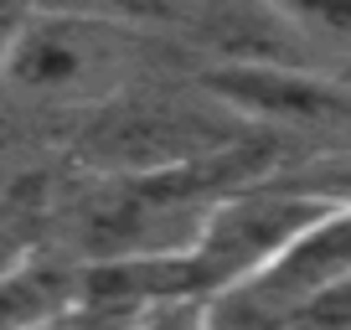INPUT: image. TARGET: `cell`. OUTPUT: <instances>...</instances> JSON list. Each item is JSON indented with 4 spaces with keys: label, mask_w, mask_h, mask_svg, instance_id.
<instances>
[{
    "label": "cell",
    "mask_w": 351,
    "mask_h": 330,
    "mask_svg": "<svg viewBox=\"0 0 351 330\" xmlns=\"http://www.w3.org/2000/svg\"><path fill=\"white\" fill-rule=\"evenodd\" d=\"M140 67L134 21L67 5H21L0 42V88L32 109H109L140 83Z\"/></svg>",
    "instance_id": "obj_1"
},
{
    "label": "cell",
    "mask_w": 351,
    "mask_h": 330,
    "mask_svg": "<svg viewBox=\"0 0 351 330\" xmlns=\"http://www.w3.org/2000/svg\"><path fill=\"white\" fill-rule=\"evenodd\" d=\"M320 207H330V196H320V191L300 186L289 176H248L232 191H222L202 212L191 238L176 248L191 294L202 299V320H207L212 299L243 284L253 268H263Z\"/></svg>",
    "instance_id": "obj_2"
},
{
    "label": "cell",
    "mask_w": 351,
    "mask_h": 330,
    "mask_svg": "<svg viewBox=\"0 0 351 330\" xmlns=\"http://www.w3.org/2000/svg\"><path fill=\"white\" fill-rule=\"evenodd\" d=\"M351 289V201L320 207L295 238L243 284L207 305L202 325H279L310 320L320 305Z\"/></svg>",
    "instance_id": "obj_3"
},
{
    "label": "cell",
    "mask_w": 351,
    "mask_h": 330,
    "mask_svg": "<svg viewBox=\"0 0 351 330\" xmlns=\"http://www.w3.org/2000/svg\"><path fill=\"white\" fill-rule=\"evenodd\" d=\"M202 93L253 129L289 134H351V83L310 73L279 57H232L202 77Z\"/></svg>",
    "instance_id": "obj_4"
},
{
    "label": "cell",
    "mask_w": 351,
    "mask_h": 330,
    "mask_svg": "<svg viewBox=\"0 0 351 330\" xmlns=\"http://www.w3.org/2000/svg\"><path fill=\"white\" fill-rule=\"evenodd\" d=\"M243 124H232V114L222 124H207L202 114L181 109V103H130L114 99L109 119L93 124L88 134V160L93 170H165V165L207 160V155L238 150Z\"/></svg>",
    "instance_id": "obj_5"
},
{
    "label": "cell",
    "mask_w": 351,
    "mask_h": 330,
    "mask_svg": "<svg viewBox=\"0 0 351 330\" xmlns=\"http://www.w3.org/2000/svg\"><path fill=\"white\" fill-rule=\"evenodd\" d=\"M77 268L47 258H0V325H52L73 315Z\"/></svg>",
    "instance_id": "obj_6"
},
{
    "label": "cell",
    "mask_w": 351,
    "mask_h": 330,
    "mask_svg": "<svg viewBox=\"0 0 351 330\" xmlns=\"http://www.w3.org/2000/svg\"><path fill=\"white\" fill-rule=\"evenodd\" d=\"M295 42L351 62V0H263Z\"/></svg>",
    "instance_id": "obj_7"
},
{
    "label": "cell",
    "mask_w": 351,
    "mask_h": 330,
    "mask_svg": "<svg viewBox=\"0 0 351 330\" xmlns=\"http://www.w3.org/2000/svg\"><path fill=\"white\" fill-rule=\"evenodd\" d=\"M36 5H67V11H93V16H114V21H171L181 11V0H36Z\"/></svg>",
    "instance_id": "obj_8"
},
{
    "label": "cell",
    "mask_w": 351,
    "mask_h": 330,
    "mask_svg": "<svg viewBox=\"0 0 351 330\" xmlns=\"http://www.w3.org/2000/svg\"><path fill=\"white\" fill-rule=\"evenodd\" d=\"M21 16V5H11V0H0V42H5V31H11V21Z\"/></svg>",
    "instance_id": "obj_9"
}]
</instances>
